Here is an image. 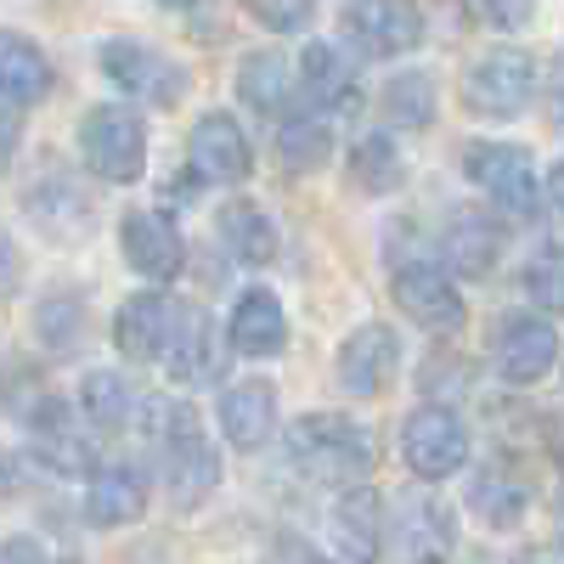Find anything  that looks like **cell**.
<instances>
[{
  "mask_svg": "<svg viewBox=\"0 0 564 564\" xmlns=\"http://www.w3.org/2000/svg\"><path fill=\"white\" fill-rule=\"evenodd\" d=\"M153 441H159V480L170 491V508L193 513L220 486V452L204 430V412L186 395H164L153 406Z\"/></svg>",
  "mask_w": 564,
  "mask_h": 564,
  "instance_id": "cell-1",
  "label": "cell"
},
{
  "mask_svg": "<svg viewBox=\"0 0 564 564\" xmlns=\"http://www.w3.org/2000/svg\"><path fill=\"white\" fill-rule=\"evenodd\" d=\"M289 463L316 486H367L372 463H379V446H372V430L345 412H305L300 423H289Z\"/></svg>",
  "mask_w": 564,
  "mask_h": 564,
  "instance_id": "cell-2",
  "label": "cell"
},
{
  "mask_svg": "<svg viewBox=\"0 0 564 564\" xmlns=\"http://www.w3.org/2000/svg\"><path fill=\"white\" fill-rule=\"evenodd\" d=\"M79 159L97 181L130 186L148 170V124H141L124 102H97L79 119Z\"/></svg>",
  "mask_w": 564,
  "mask_h": 564,
  "instance_id": "cell-3",
  "label": "cell"
},
{
  "mask_svg": "<svg viewBox=\"0 0 564 564\" xmlns=\"http://www.w3.org/2000/svg\"><path fill=\"white\" fill-rule=\"evenodd\" d=\"M463 175L480 186L497 215H513V220L536 215L542 186H536V164H531V153L520 148V141H468Z\"/></svg>",
  "mask_w": 564,
  "mask_h": 564,
  "instance_id": "cell-4",
  "label": "cell"
},
{
  "mask_svg": "<svg viewBox=\"0 0 564 564\" xmlns=\"http://www.w3.org/2000/svg\"><path fill=\"white\" fill-rule=\"evenodd\" d=\"M531 97H536V63L520 45H491V52L475 57L463 74V102L480 119H513V113L531 108Z\"/></svg>",
  "mask_w": 564,
  "mask_h": 564,
  "instance_id": "cell-5",
  "label": "cell"
},
{
  "mask_svg": "<svg viewBox=\"0 0 564 564\" xmlns=\"http://www.w3.org/2000/svg\"><path fill=\"white\" fill-rule=\"evenodd\" d=\"M401 457H406V468L417 480H452L457 468L468 463V423L452 412V406H441V401H430V406H417L406 423H401Z\"/></svg>",
  "mask_w": 564,
  "mask_h": 564,
  "instance_id": "cell-6",
  "label": "cell"
},
{
  "mask_svg": "<svg viewBox=\"0 0 564 564\" xmlns=\"http://www.w3.org/2000/svg\"><path fill=\"white\" fill-rule=\"evenodd\" d=\"M390 289H395L401 316L417 322L423 334H435V339H452L457 327H463V316H468V305H463V294H457V282H452L446 265L406 260V265H395Z\"/></svg>",
  "mask_w": 564,
  "mask_h": 564,
  "instance_id": "cell-7",
  "label": "cell"
},
{
  "mask_svg": "<svg viewBox=\"0 0 564 564\" xmlns=\"http://www.w3.org/2000/svg\"><path fill=\"white\" fill-rule=\"evenodd\" d=\"M186 164L209 186H243L254 175V141L231 113L209 108V113H198L193 135H186Z\"/></svg>",
  "mask_w": 564,
  "mask_h": 564,
  "instance_id": "cell-8",
  "label": "cell"
},
{
  "mask_svg": "<svg viewBox=\"0 0 564 564\" xmlns=\"http://www.w3.org/2000/svg\"><path fill=\"white\" fill-rule=\"evenodd\" d=\"M345 40L372 63L406 57L423 45V12H417V0H350Z\"/></svg>",
  "mask_w": 564,
  "mask_h": 564,
  "instance_id": "cell-9",
  "label": "cell"
},
{
  "mask_svg": "<svg viewBox=\"0 0 564 564\" xmlns=\"http://www.w3.org/2000/svg\"><path fill=\"white\" fill-rule=\"evenodd\" d=\"M102 74L135 102H153V108H175L186 97V68L170 63L164 52L141 40H108L102 45Z\"/></svg>",
  "mask_w": 564,
  "mask_h": 564,
  "instance_id": "cell-10",
  "label": "cell"
},
{
  "mask_svg": "<svg viewBox=\"0 0 564 564\" xmlns=\"http://www.w3.org/2000/svg\"><path fill=\"white\" fill-rule=\"evenodd\" d=\"M119 254L141 282H175L186 271V238L159 209H130L119 226Z\"/></svg>",
  "mask_w": 564,
  "mask_h": 564,
  "instance_id": "cell-11",
  "label": "cell"
},
{
  "mask_svg": "<svg viewBox=\"0 0 564 564\" xmlns=\"http://www.w3.org/2000/svg\"><path fill=\"white\" fill-rule=\"evenodd\" d=\"M395 367H401V339H395V327L384 322H361L356 334L339 345V361H334V379L345 395H384V384L395 379Z\"/></svg>",
  "mask_w": 564,
  "mask_h": 564,
  "instance_id": "cell-12",
  "label": "cell"
},
{
  "mask_svg": "<svg viewBox=\"0 0 564 564\" xmlns=\"http://www.w3.org/2000/svg\"><path fill=\"white\" fill-rule=\"evenodd\" d=\"M23 209H29L40 238H52V243H85L90 231H97V204H90V193L68 175L34 181L23 193Z\"/></svg>",
  "mask_w": 564,
  "mask_h": 564,
  "instance_id": "cell-13",
  "label": "cell"
},
{
  "mask_svg": "<svg viewBox=\"0 0 564 564\" xmlns=\"http://www.w3.org/2000/svg\"><path fill=\"white\" fill-rule=\"evenodd\" d=\"M327 531H334L339 564H379L384 536H390L379 491H372V486H345L334 497V508H327Z\"/></svg>",
  "mask_w": 564,
  "mask_h": 564,
  "instance_id": "cell-14",
  "label": "cell"
},
{
  "mask_svg": "<svg viewBox=\"0 0 564 564\" xmlns=\"http://www.w3.org/2000/svg\"><path fill=\"white\" fill-rule=\"evenodd\" d=\"M558 334H553V322L547 316H508L502 327H497V345H491V361H497V372L508 384H536V379H547L553 372V361H558Z\"/></svg>",
  "mask_w": 564,
  "mask_h": 564,
  "instance_id": "cell-15",
  "label": "cell"
},
{
  "mask_svg": "<svg viewBox=\"0 0 564 564\" xmlns=\"http://www.w3.org/2000/svg\"><path fill=\"white\" fill-rule=\"evenodd\" d=\"M300 85H305V102H311L327 124L361 113V85H356V74H350V63H345L339 45L311 40L305 57H300Z\"/></svg>",
  "mask_w": 564,
  "mask_h": 564,
  "instance_id": "cell-16",
  "label": "cell"
},
{
  "mask_svg": "<svg viewBox=\"0 0 564 564\" xmlns=\"http://www.w3.org/2000/svg\"><path fill=\"white\" fill-rule=\"evenodd\" d=\"M148 513V475L135 463H102L90 468V486H85V520L102 525V531H124Z\"/></svg>",
  "mask_w": 564,
  "mask_h": 564,
  "instance_id": "cell-17",
  "label": "cell"
},
{
  "mask_svg": "<svg viewBox=\"0 0 564 564\" xmlns=\"http://www.w3.org/2000/svg\"><path fill=\"white\" fill-rule=\"evenodd\" d=\"M226 339L249 361H271V356H282V345H289V311H282V300L271 289H249V294H238V305H231Z\"/></svg>",
  "mask_w": 564,
  "mask_h": 564,
  "instance_id": "cell-18",
  "label": "cell"
},
{
  "mask_svg": "<svg viewBox=\"0 0 564 564\" xmlns=\"http://www.w3.org/2000/svg\"><path fill=\"white\" fill-rule=\"evenodd\" d=\"M170 311L175 300L159 294V289H141L119 305L113 316V345L124 361H159L164 356V339H170Z\"/></svg>",
  "mask_w": 564,
  "mask_h": 564,
  "instance_id": "cell-19",
  "label": "cell"
},
{
  "mask_svg": "<svg viewBox=\"0 0 564 564\" xmlns=\"http://www.w3.org/2000/svg\"><path fill=\"white\" fill-rule=\"evenodd\" d=\"M220 435L238 452H260L276 435V384L243 379L220 395Z\"/></svg>",
  "mask_w": 564,
  "mask_h": 564,
  "instance_id": "cell-20",
  "label": "cell"
},
{
  "mask_svg": "<svg viewBox=\"0 0 564 564\" xmlns=\"http://www.w3.org/2000/svg\"><path fill=\"white\" fill-rule=\"evenodd\" d=\"M159 361L170 367V379H181V384H198V379H209V372H215V334H209V316L198 305L175 300L170 339H164V356Z\"/></svg>",
  "mask_w": 564,
  "mask_h": 564,
  "instance_id": "cell-21",
  "label": "cell"
},
{
  "mask_svg": "<svg viewBox=\"0 0 564 564\" xmlns=\"http://www.w3.org/2000/svg\"><path fill=\"white\" fill-rule=\"evenodd\" d=\"M52 79H57L52 57H45L29 34L0 29V102H12V108L45 102L52 97Z\"/></svg>",
  "mask_w": 564,
  "mask_h": 564,
  "instance_id": "cell-22",
  "label": "cell"
},
{
  "mask_svg": "<svg viewBox=\"0 0 564 564\" xmlns=\"http://www.w3.org/2000/svg\"><path fill=\"white\" fill-rule=\"evenodd\" d=\"M441 254H446V265L463 271V276H486V271L497 265V254H502V226H497L491 215H480V209H457V215L446 220Z\"/></svg>",
  "mask_w": 564,
  "mask_h": 564,
  "instance_id": "cell-23",
  "label": "cell"
},
{
  "mask_svg": "<svg viewBox=\"0 0 564 564\" xmlns=\"http://www.w3.org/2000/svg\"><path fill=\"white\" fill-rule=\"evenodd\" d=\"M220 243H226V254L238 260V265H271L276 260V249H282V238H276V220L254 204V198H231L226 209H220Z\"/></svg>",
  "mask_w": 564,
  "mask_h": 564,
  "instance_id": "cell-24",
  "label": "cell"
},
{
  "mask_svg": "<svg viewBox=\"0 0 564 564\" xmlns=\"http://www.w3.org/2000/svg\"><path fill=\"white\" fill-rule=\"evenodd\" d=\"M334 159V130L316 108H289L276 119V164L289 175H311Z\"/></svg>",
  "mask_w": 564,
  "mask_h": 564,
  "instance_id": "cell-25",
  "label": "cell"
},
{
  "mask_svg": "<svg viewBox=\"0 0 564 564\" xmlns=\"http://www.w3.org/2000/svg\"><path fill=\"white\" fill-rule=\"evenodd\" d=\"M294 90H300V79H294V68H289V57H282V52H249L238 63V97L254 113L282 119V113H289V102H294Z\"/></svg>",
  "mask_w": 564,
  "mask_h": 564,
  "instance_id": "cell-26",
  "label": "cell"
},
{
  "mask_svg": "<svg viewBox=\"0 0 564 564\" xmlns=\"http://www.w3.org/2000/svg\"><path fill=\"white\" fill-rule=\"evenodd\" d=\"M468 508L480 513L486 525H497V531H513L525 520V508H531V486L513 475L508 463H486L475 480H468Z\"/></svg>",
  "mask_w": 564,
  "mask_h": 564,
  "instance_id": "cell-27",
  "label": "cell"
},
{
  "mask_svg": "<svg viewBox=\"0 0 564 564\" xmlns=\"http://www.w3.org/2000/svg\"><path fill=\"white\" fill-rule=\"evenodd\" d=\"M390 536L406 547V553H417V558H441L446 547H452V513H446V502H435V497H406L401 508H395V520H390ZM412 558V564H417Z\"/></svg>",
  "mask_w": 564,
  "mask_h": 564,
  "instance_id": "cell-28",
  "label": "cell"
},
{
  "mask_svg": "<svg viewBox=\"0 0 564 564\" xmlns=\"http://www.w3.org/2000/svg\"><path fill=\"white\" fill-rule=\"evenodd\" d=\"M79 412L97 423V430H124V423L141 417V390L124 372L97 367V372H85V384H79Z\"/></svg>",
  "mask_w": 564,
  "mask_h": 564,
  "instance_id": "cell-29",
  "label": "cell"
},
{
  "mask_svg": "<svg viewBox=\"0 0 564 564\" xmlns=\"http://www.w3.org/2000/svg\"><path fill=\"white\" fill-rule=\"evenodd\" d=\"M350 181L361 186V193H372V198L395 193V186L406 181V159H401V148H395V135L367 130L356 148H350Z\"/></svg>",
  "mask_w": 564,
  "mask_h": 564,
  "instance_id": "cell-30",
  "label": "cell"
},
{
  "mask_svg": "<svg viewBox=\"0 0 564 564\" xmlns=\"http://www.w3.org/2000/svg\"><path fill=\"white\" fill-rule=\"evenodd\" d=\"M34 334L52 356H68L85 334V294L79 289H52L34 305Z\"/></svg>",
  "mask_w": 564,
  "mask_h": 564,
  "instance_id": "cell-31",
  "label": "cell"
},
{
  "mask_svg": "<svg viewBox=\"0 0 564 564\" xmlns=\"http://www.w3.org/2000/svg\"><path fill=\"white\" fill-rule=\"evenodd\" d=\"M384 119H390L395 130H430V124H435V79L417 74V68L395 74V79L384 85Z\"/></svg>",
  "mask_w": 564,
  "mask_h": 564,
  "instance_id": "cell-32",
  "label": "cell"
},
{
  "mask_svg": "<svg viewBox=\"0 0 564 564\" xmlns=\"http://www.w3.org/2000/svg\"><path fill=\"white\" fill-rule=\"evenodd\" d=\"M243 7L271 29V34H300L316 18V0H243Z\"/></svg>",
  "mask_w": 564,
  "mask_h": 564,
  "instance_id": "cell-33",
  "label": "cell"
},
{
  "mask_svg": "<svg viewBox=\"0 0 564 564\" xmlns=\"http://www.w3.org/2000/svg\"><path fill=\"white\" fill-rule=\"evenodd\" d=\"M463 7H468V18H480L486 29H502V34L525 29L536 18V0H463Z\"/></svg>",
  "mask_w": 564,
  "mask_h": 564,
  "instance_id": "cell-34",
  "label": "cell"
},
{
  "mask_svg": "<svg viewBox=\"0 0 564 564\" xmlns=\"http://www.w3.org/2000/svg\"><path fill=\"white\" fill-rule=\"evenodd\" d=\"M525 289H531L542 305L564 311V254H558V249H542V254H536V265L525 271Z\"/></svg>",
  "mask_w": 564,
  "mask_h": 564,
  "instance_id": "cell-35",
  "label": "cell"
},
{
  "mask_svg": "<svg viewBox=\"0 0 564 564\" xmlns=\"http://www.w3.org/2000/svg\"><path fill=\"white\" fill-rule=\"evenodd\" d=\"M265 564H334L327 553H316L311 542H300V536H282L271 553H265Z\"/></svg>",
  "mask_w": 564,
  "mask_h": 564,
  "instance_id": "cell-36",
  "label": "cell"
},
{
  "mask_svg": "<svg viewBox=\"0 0 564 564\" xmlns=\"http://www.w3.org/2000/svg\"><path fill=\"white\" fill-rule=\"evenodd\" d=\"M18 282H23V254H18V243L7 238V231H0V300H12Z\"/></svg>",
  "mask_w": 564,
  "mask_h": 564,
  "instance_id": "cell-37",
  "label": "cell"
},
{
  "mask_svg": "<svg viewBox=\"0 0 564 564\" xmlns=\"http://www.w3.org/2000/svg\"><path fill=\"white\" fill-rule=\"evenodd\" d=\"M547 119H553V130L564 135V52L547 63Z\"/></svg>",
  "mask_w": 564,
  "mask_h": 564,
  "instance_id": "cell-38",
  "label": "cell"
},
{
  "mask_svg": "<svg viewBox=\"0 0 564 564\" xmlns=\"http://www.w3.org/2000/svg\"><path fill=\"white\" fill-rule=\"evenodd\" d=\"M0 564H52V558H45V547L34 536H7L0 542Z\"/></svg>",
  "mask_w": 564,
  "mask_h": 564,
  "instance_id": "cell-39",
  "label": "cell"
},
{
  "mask_svg": "<svg viewBox=\"0 0 564 564\" xmlns=\"http://www.w3.org/2000/svg\"><path fill=\"white\" fill-rule=\"evenodd\" d=\"M18 141H23V124H18V113H12V108H0V170H7V164L18 159Z\"/></svg>",
  "mask_w": 564,
  "mask_h": 564,
  "instance_id": "cell-40",
  "label": "cell"
},
{
  "mask_svg": "<svg viewBox=\"0 0 564 564\" xmlns=\"http://www.w3.org/2000/svg\"><path fill=\"white\" fill-rule=\"evenodd\" d=\"M18 486H23V463H18L7 446H0V502L18 497Z\"/></svg>",
  "mask_w": 564,
  "mask_h": 564,
  "instance_id": "cell-41",
  "label": "cell"
},
{
  "mask_svg": "<svg viewBox=\"0 0 564 564\" xmlns=\"http://www.w3.org/2000/svg\"><path fill=\"white\" fill-rule=\"evenodd\" d=\"M542 198H547V209H553V215H564V159H558V164H547Z\"/></svg>",
  "mask_w": 564,
  "mask_h": 564,
  "instance_id": "cell-42",
  "label": "cell"
},
{
  "mask_svg": "<svg viewBox=\"0 0 564 564\" xmlns=\"http://www.w3.org/2000/svg\"><path fill=\"white\" fill-rule=\"evenodd\" d=\"M513 564H564V542H542V547H531V553H520Z\"/></svg>",
  "mask_w": 564,
  "mask_h": 564,
  "instance_id": "cell-43",
  "label": "cell"
},
{
  "mask_svg": "<svg viewBox=\"0 0 564 564\" xmlns=\"http://www.w3.org/2000/svg\"><path fill=\"white\" fill-rule=\"evenodd\" d=\"M153 7H164V12H193L198 0H153Z\"/></svg>",
  "mask_w": 564,
  "mask_h": 564,
  "instance_id": "cell-44",
  "label": "cell"
},
{
  "mask_svg": "<svg viewBox=\"0 0 564 564\" xmlns=\"http://www.w3.org/2000/svg\"><path fill=\"white\" fill-rule=\"evenodd\" d=\"M417 564H441V558H417Z\"/></svg>",
  "mask_w": 564,
  "mask_h": 564,
  "instance_id": "cell-45",
  "label": "cell"
},
{
  "mask_svg": "<svg viewBox=\"0 0 564 564\" xmlns=\"http://www.w3.org/2000/svg\"><path fill=\"white\" fill-rule=\"evenodd\" d=\"M63 564H79V558H63Z\"/></svg>",
  "mask_w": 564,
  "mask_h": 564,
  "instance_id": "cell-46",
  "label": "cell"
}]
</instances>
